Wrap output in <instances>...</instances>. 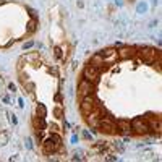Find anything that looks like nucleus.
<instances>
[{
	"instance_id": "obj_1",
	"label": "nucleus",
	"mask_w": 162,
	"mask_h": 162,
	"mask_svg": "<svg viewBox=\"0 0 162 162\" xmlns=\"http://www.w3.org/2000/svg\"><path fill=\"white\" fill-rule=\"evenodd\" d=\"M96 104H94V99H92L91 94L84 96L81 101V113L83 115H89V113H92V110H94Z\"/></svg>"
},
{
	"instance_id": "obj_2",
	"label": "nucleus",
	"mask_w": 162,
	"mask_h": 162,
	"mask_svg": "<svg viewBox=\"0 0 162 162\" xmlns=\"http://www.w3.org/2000/svg\"><path fill=\"white\" fill-rule=\"evenodd\" d=\"M83 76H84V80H88L91 83L97 81V78H99V67H94V65L89 63L88 67L84 68V71H83Z\"/></svg>"
},
{
	"instance_id": "obj_3",
	"label": "nucleus",
	"mask_w": 162,
	"mask_h": 162,
	"mask_svg": "<svg viewBox=\"0 0 162 162\" xmlns=\"http://www.w3.org/2000/svg\"><path fill=\"white\" fill-rule=\"evenodd\" d=\"M131 130H135L136 133H147L149 131V125H147V122L146 120H143V118H135L131 122Z\"/></svg>"
},
{
	"instance_id": "obj_4",
	"label": "nucleus",
	"mask_w": 162,
	"mask_h": 162,
	"mask_svg": "<svg viewBox=\"0 0 162 162\" xmlns=\"http://www.w3.org/2000/svg\"><path fill=\"white\" fill-rule=\"evenodd\" d=\"M99 130H101L102 133H113L115 131V123L112 122L110 118H101L97 123Z\"/></svg>"
},
{
	"instance_id": "obj_5",
	"label": "nucleus",
	"mask_w": 162,
	"mask_h": 162,
	"mask_svg": "<svg viewBox=\"0 0 162 162\" xmlns=\"http://www.w3.org/2000/svg\"><path fill=\"white\" fill-rule=\"evenodd\" d=\"M139 55L144 63H153L156 60V50H153V49H143Z\"/></svg>"
},
{
	"instance_id": "obj_6",
	"label": "nucleus",
	"mask_w": 162,
	"mask_h": 162,
	"mask_svg": "<svg viewBox=\"0 0 162 162\" xmlns=\"http://www.w3.org/2000/svg\"><path fill=\"white\" fill-rule=\"evenodd\" d=\"M92 91V84H91V81H88V80H83L80 83V86H78V92L84 97V96H88L89 92Z\"/></svg>"
},
{
	"instance_id": "obj_7",
	"label": "nucleus",
	"mask_w": 162,
	"mask_h": 162,
	"mask_svg": "<svg viewBox=\"0 0 162 162\" xmlns=\"http://www.w3.org/2000/svg\"><path fill=\"white\" fill-rule=\"evenodd\" d=\"M135 49L133 47H122V49L118 50V57L122 58V60H126V58H133L135 57Z\"/></svg>"
},
{
	"instance_id": "obj_8",
	"label": "nucleus",
	"mask_w": 162,
	"mask_h": 162,
	"mask_svg": "<svg viewBox=\"0 0 162 162\" xmlns=\"http://www.w3.org/2000/svg\"><path fill=\"white\" fill-rule=\"evenodd\" d=\"M58 146H60V144H58V143H55L54 139H50V138H49V139H46V141H44V151H46L47 154L55 153V151L58 149Z\"/></svg>"
},
{
	"instance_id": "obj_9",
	"label": "nucleus",
	"mask_w": 162,
	"mask_h": 162,
	"mask_svg": "<svg viewBox=\"0 0 162 162\" xmlns=\"http://www.w3.org/2000/svg\"><path fill=\"white\" fill-rule=\"evenodd\" d=\"M117 125H118V128L122 130L123 133H128L130 130H131V123L126 122V120H118V122H117Z\"/></svg>"
},
{
	"instance_id": "obj_10",
	"label": "nucleus",
	"mask_w": 162,
	"mask_h": 162,
	"mask_svg": "<svg viewBox=\"0 0 162 162\" xmlns=\"http://www.w3.org/2000/svg\"><path fill=\"white\" fill-rule=\"evenodd\" d=\"M91 65H94V67H97V65H104V55H101V54L94 55V57L91 58Z\"/></svg>"
},
{
	"instance_id": "obj_11",
	"label": "nucleus",
	"mask_w": 162,
	"mask_h": 162,
	"mask_svg": "<svg viewBox=\"0 0 162 162\" xmlns=\"http://www.w3.org/2000/svg\"><path fill=\"white\" fill-rule=\"evenodd\" d=\"M36 26H37V20H31L29 23H28V28H26V33L28 34H31V33H34L36 31Z\"/></svg>"
},
{
	"instance_id": "obj_12",
	"label": "nucleus",
	"mask_w": 162,
	"mask_h": 162,
	"mask_svg": "<svg viewBox=\"0 0 162 162\" xmlns=\"http://www.w3.org/2000/svg\"><path fill=\"white\" fill-rule=\"evenodd\" d=\"M91 115V113H89ZM88 122H89V125H92V126H97V123H99V117H96V115H91L88 118Z\"/></svg>"
},
{
	"instance_id": "obj_13",
	"label": "nucleus",
	"mask_w": 162,
	"mask_h": 162,
	"mask_svg": "<svg viewBox=\"0 0 162 162\" xmlns=\"http://www.w3.org/2000/svg\"><path fill=\"white\" fill-rule=\"evenodd\" d=\"M37 110H39V112H41V117H42V118H44V117L47 115V109L44 107L42 104H39V105H37Z\"/></svg>"
},
{
	"instance_id": "obj_14",
	"label": "nucleus",
	"mask_w": 162,
	"mask_h": 162,
	"mask_svg": "<svg viewBox=\"0 0 162 162\" xmlns=\"http://www.w3.org/2000/svg\"><path fill=\"white\" fill-rule=\"evenodd\" d=\"M49 138H50V139H54V141H55V143H58V144H62V138H60V136H58V135H55V133H52V135H50Z\"/></svg>"
},
{
	"instance_id": "obj_15",
	"label": "nucleus",
	"mask_w": 162,
	"mask_h": 162,
	"mask_svg": "<svg viewBox=\"0 0 162 162\" xmlns=\"http://www.w3.org/2000/svg\"><path fill=\"white\" fill-rule=\"evenodd\" d=\"M55 57L62 58V49H60V47H55Z\"/></svg>"
},
{
	"instance_id": "obj_16",
	"label": "nucleus",
	"mask_w": 162,
	"mask_h": 162,
	"mask_svg": "<svg viewBox=\"0 0 162 162\" xmlns=\"http://www.w3.org/2000/svg\"><path fill=\"white\" fill-rule=\"evenodd\" d=\"M54 113H55V115H57V117H62V115H63V112H62V109H55V110H54Z\"/></svg>"
},
{
	"instance_id": "obj_17",
	"label": "nucleus",
	"mask_w": 162,
	"mask_h": 162,
	"mask_svg": "<svg viewBox=\"0 0 162 162\" xmlns=\"http://www.w3.org/2000/svg\"><path fill=\"white\" fill-rule=\"evenodd\" d=\"M37 55L36 54H31V55H26V60H34V58H36Z\"/></svg>"
},
{
	"instance_id": "obj_18",
	"label": "nucleus",
	"mask_w": 162,
	"mask_h": 162,
	"mask_svg": "<svg viewBox=\"0 0 162 162\" xmlns=\"http://www.w3.org/2000/svg\"><path fill=\"white\" fill-rule=\"evenodd\" d=\"M105 161H117V157H113V156H109V157H105Z\"/></svg>"
},
{
	"instance_id": "obj_19",
	"label": "nucleus",
	"mask_w": 162,
	"mask_h": 162,
	"mask_svg": "<svg viewBox=\"0 0 162 162\" xmlns=\"http://www.w3.org/2000/svg\"><path fill=\"white\" fill-rule=\"evenodd\" d=\"M3 3H5V0H0V5H3Z\"/></svg>"
}]
</instances>
